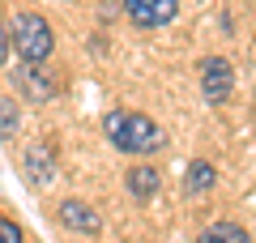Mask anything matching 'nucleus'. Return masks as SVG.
<instances>
[{"mask_svg": "<svg viewBox=\"0 0 256 243\" xmlns=\"http://www.w3.org/2000/svg\"><path fill=\"white\" fill-rule=\"evenodd\" d=\"M13 86H18L30 102H52V94H56V81L47 77L38 64H26V60H22V68H13Z\"/></svg>", "mask_w": 256, "mask_h": 243, "instance_id": "5", "label": "nucleus"}, {"mask_svg": "<svg viewBox=\"0 0 256 243\" xmlns=\"http://www.w3.org/2000/svg\"><path fill=\"white\" fill-rule=\"evenodd\" d=\"M26 175H30V184H47V180L56 175V158H52V150H47V145L26 150Z\"/></svg>", "mask_w": 256, "mask_h": 243, "instance_id": "7", "label": "nucleus"}, {"mask_svg": "<svg viewBox=\"0 0 256 243\" xmlns=\"http://www.w3.org/2000/svg\"><path fill=\"white\" fill-rule=\"evenodd\" d=\"M214 180H218V175H214V166L196 158V162L188 166V175H184V192H192V196H196V192H210Z\"/></svg>", "mask_w": 256, "mask_h": 243, "instance_id": "10", "label": "nucleus"}, {"mask_svg": "<svg viewBox=\"0 0 256 243\" xmlns=\"http://www.w3.org/2000/svg\"><path fill=\"white\" fill-rule=\"evenodd\" d=\"M124 13L132 26L141 30H158V26H171L175 13H180V0H124Z\"/></svg>", "mask_w": 256, "mask_h": 243, "instance_id": "4", "label": "nucleus"}, {"mask_svg": "<svg viewBox=\"0 0 256 243\" xmlns=\"http://www.w3.org/2000/svg\"><path fill=\"white\" fill-rule=\"evenodd\" d=\"M0 243H22V226L13 218H0Z\"/></svg>", "mask_w": 256, "mask_h": 243, "instance_id": "12", "label": "nucleus"}, {"mask_svg": "<svg viewBox=\"0 0 256 243\" xmlns=\"http://www.w3.org/2000/svg\"><path fill=\"white\" fill-rule=\"evenodd\" d=\"M102 136H107L120 154H137V158L166 150V132L146 116V111H107V116H102Z\"/></svg>", "mask_w": 256, "mask_h": 243, "instance_id": "1", "label": "nucleus"}, {"mask_svg": "<svg viewBox=\"0 0 256 243\" xmlns=\"http://www.w3.org/2000/svg\"><path fill=\"white\" fill-rule=\"evenodd\" d=\"M230 90H235V68H230V60H222V56H205L201 60V94L210 107H222V102L230 98Z\"/></svg>", "mask_w": 256, "mask_h": 243, "instance_id": "3", "label": "nucleus"}, {"mask_svg": "<svg viewBox=\"0 0 256 243\" xmlns=\"http://www.w3.org/2000/svg\"><path fill=\"white\" fill-rule=\"evenodd\" d=\"M124 184H128V192H132L137 200H150L158 192V171L154 166H132V171L124 175Z\"/></svg>", "mask_w": 256, "mask_h": 243, "instance_id": "9", "label": "nucleus"}, {"mask_svg": "<svg viewBox=\"0 0 256 243\" xmlns=\"http://www.w3.org/2000/svg\"><path fill=\"white\" fill-rule=\"evenodd\" d=\"M196 243H252V234H248L239 222H214V226L201 230Z\"/></svg>", "mask_w": 256, "mask_h": 243, "instance_id": "8", "label": "nucleus"}, {"mask_svg": "<svg viewBox=\"0 0 256 243\" xmlns=\"http://www.w3.org/2000/svg\"><path fill=\"white\" fill-rule=\"evenodd\" d=\"M9 34H13V47H18V56L26 64H43L47 56H52V47H56L47 18L43 13H30V9H22L18 18L9 22Z\"/></svg>", "mask_w": 256, "mask_h": 243, "instance_id": "2", "label": "nucleus"}, {"mask_svg": "<svg viewBox=\"0 0 256 243\" xmlns=\"http://www.w3.org/2000/svg\"><path fill=\"white\" fill-rule=\"evenodd\" d=\"M56 218H60V226H68V230H82V234H98V230H102V218L94 214L86 200H60Z\"/></svg>", "mask_w": 256, "mask_h": 243, "instance_id": "6", "label": "nucleus"}, {"mask_svg": "<svg viewBox=\"0 0 256 243\" xmlns=\"http://www.w3.org/2000/svg\"><path fill=\"white\" fill-rule=\"evenodd\" d=\"M9 43H13V34H9V26L0 22V68H4V56H9Z\"/></svg>", "mask_w": 256, "mask_h": 243, "instance_id": "13", "label": "nucleus"}, {"mask_svg": "<svg viewBox=\"0 0 256 243\" xmlns=\"http://www.w3.org/2000/svg\"><path fill=\"white\" fill-rule=\"evenodd\" d=\"M13 132H18V107H13V98H0V136Z\"/></svg>", "mask_w": 256, "mask_h": 243, "instance_id": "11", "label": "nucleus"}]
</instances>
